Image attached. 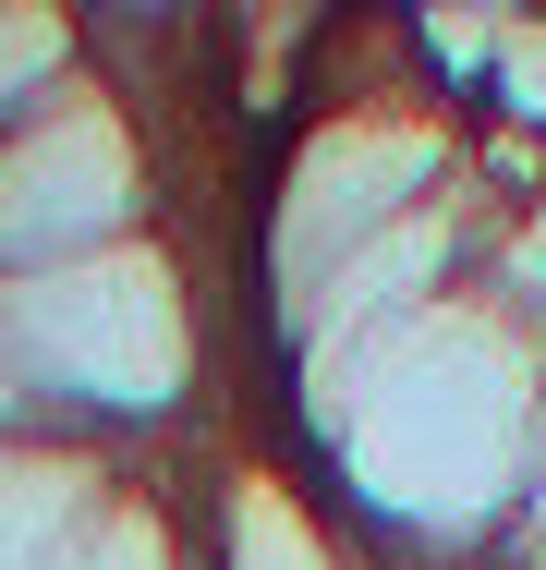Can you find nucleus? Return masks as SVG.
<instances>
[{
  "instance_id": "1",
  "label": "nucleus",
  "mask_w": 546,
  "mask_h": 570,
  "mask_svg": "<svg viewBox=\"0 0 546 570\" xmlns=\"http://www.w3.org/2000/svg\"><path fill=\"white\" fill-rule=\"evenodd\" d=\"M292 389H316V450L352 473V498H377L389 534L486 559L546 438V316L461 279L352 352L292 364Z\"/></svg>"
},
{
  "instance_id": "2",
  "label": "nucleus",
  "mask_w": 546,
  "mask_h": 570,
  "mask_svg": "<svg viewBox=\"0 0 546 570\" xmlns=\"http://www.w3.org/2000/svg\"><path fill=\"white\" fill-rule=\"evenodd\" d=\"M0 364H12L25 413L61 438L170 425L207 389V292L170 255V230L49 267V279H0Z\"/></svg>"
},
{
  "instance_id": "3",
  "label": "nucleus",
  "mask_w": 546,
  "mask_h": 570,
  "mask_svg": "<svg viewBox=\"0 0 546 570\" xmlns=\"http://www.w3.org/2000/svg\"><path fill=\"white\" fill-rule=\"evenodd\" d=\"M158 230V146L121 86H86L74 110L0 134V279H49Z\"/></svg>"
},
{
  "instance_id": "4",
  "label": "nucleus",
  "mask_w": 546,
  "mask_h": 570,
  "mask_svg": "<svg viewBox=\"0 0 546 570\" xmlns=\"http://www.w3.org/2000/svg\"><path fill=\"white\" fill-rule=\"evenodd\" d=\"M109 498H121L109 438H61V425L0 438V570H61Z\"/></svg>"
},
{
  "instance_id": "5",
  "label": "nucleus",
  "mask_w": 546,
  "mask_h": 570,
  "mask_svg": "<svg viewBox=\"0 0 546 570\" xmlns=\"http://www.w3.org/2000/svg\"><path fill=\"white\" fill-rule=\"evenodd\" d=\"M86 86H98V37H86L74 12L12 0V12H0V134H25V121L74 110Z\"/></svg>"
},
{
  "instance_id": "6",
  "label": "nucleus",
  "mask_w": 546,
  "mask_h": 570,
  "mask_svg": "<svg viewBox=\"0 0 546 570\" xmlns=\"http://www.w3.org/2000/svg\"><path fill=\"white\" fill-rule=\"evenodd\" d=\"M61 570H195V534H183V510H170L146 473H121V498L86 522V547Z\"/></svg>"
}]
</instances>
